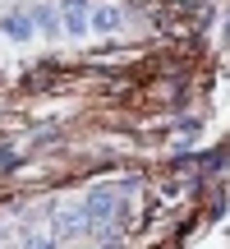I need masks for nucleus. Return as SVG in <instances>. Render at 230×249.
Instances as JSON below:
<instances>
[{
	"label": "nucleus",
	"instance_id": "obj_1",
	"mask_svg": "<svg viewBox=\"0 0 230 249\" xmlns=\"http://www.w3.org/2000/svg\"><path fill=\"white\" fill-rule=\"evenodd\" d=\"M60 14H65V28H69V33H83V28H88L92 5H88V0H65V5H60Z\"/></svg>",
	"mask_w": 230,
	"mask_h": 249
},
{
	"label": "nucleus",
	"instance_id": "obj_2",
	"mask_svg": "<svg viewBox=\"0 0 230 249\" xmlns=\"http://www.w3.org/2000/svg\"><path fill=\"white\" fill-rule=\"evenodd\" d=\"M92 28H120V5H92V18H88Z\"/></svg>",
	"mask_w": 230,
	"mask_h": 249
},
{
	"label": "nucleus",
	"instance_id": "obj_3",
	"mask_svg": "<svg viewBox=\"0 0 230 249\" xmlns=\"http://www.w3.org/2000/svg\"><path fill=\"white\" fill-rule=\"evenodd\" d=\"M0 28H5L9 37H28V33H33V23H28L23 14H14V18H5V23H0Z\"/></svg>",
	"mask_w": 230,
	"mask_h": 249
}]
</instances>
